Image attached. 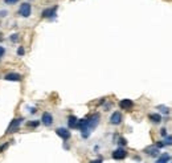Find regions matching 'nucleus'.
<instances>
[{
  "mask_svg": "<svg viewBox=\"0 0 172 163\" xmlns=\"http://www.w3.org/2000/svg\"><path fill=\"white\" fill-rule=\"evenodd\" d=\"M19 39H20V37H19L17 33H13V35H11V37H9V40H11V41H12V42L19 41Z\"/></svg>",
  "mask_w": 172,
  "mask_h": 163,
  "instance_id": "f3484780",
  "label": "nucleus"
},
{
  "mask_svg": "<svg viewBox=\"0 0 172 163\" xmlns=\"http://www.w3.org/2000/svg\"><path fill=\"white\" fill-rule=\"evenodd\" d=\"M122 122V114L119 111H114L110 117V124L111 125H119Z\"/></svg>",
  "mask_w": 172,
  "mask_h": 163,
  "instance_id": "1a4fd4ad",
  "label": "nucleus"
},
{
  "mask_svg": "<svg viewBox=\"0 0 172 163\" xmlns=\"http://www.w3.org/2000/svg\"><path fill=\"white\" fill-rule=\"evenodd\" d=\"M24 121V118H15L11 121L9 126H8V129L5 130V134H11V133H15L16 130H19V127H20L21 122Z\"/></svg>",
  "mask_w": 172,
  "mask_h": 163,
  "instance_id": "f257e3e1",
  "label": "nucleus"
},
{
  "mask_svg": "<svg viewBox=\"0 0 172 163\" xmlns=\"http://www.w3.org/2000/svg\"><path fill=\"white\" fill-rule=\"evenodd\" d=\"M19 13L22 18H29L30 13H32V7H30L29 3H22L20 8H19Z\"/></svg>",
  "mask_w": 172,
  "mask_h": 163,
  "instance_id": "f03ea898",
  "label": "nucleus"
},
{
  "mask_svg": "<svg viewBox=\"0 0 172 163\" xmlns=\"http://www.w3.org/2000/svg\"><path fill=\"white\" fill-rule=\"evenodd\" d=\"M111 156L114 159H117V161H122V159H125L126 156H127V153H126L125 148L119 147V148H117L115 151H112V155Z\"/></svg>",
  "mask_w": 172,
  "mask_h": 163,
  "instance_id": "20e7f679",
  "label": "nucleus"
},
{
  "mask_svg": "<svg viewBox=\"0 0 172 163\" xmlns=\"http://www.w3.org/2000/svg\"><path fill=\"white\" fill-rule=\"evenodd\" d=\"M163 143H164V146H172V135L165 137V139L163 141Z\"/></svg>",
  "mask_w": 172,
  "mask_h": 163,
  "instance_id": "2eb2a0df",
  "label": "nucleus"
},
{
  "mask_svg": "<svg viewBox=\"0 0 172 163\" xmlns=\"http://www.w3.org/2000/svg\"><path fill=\"white\" fill-rule=\"evenodd\" d=\"M157 109H159V110H162V113H164V114H168V113H170V109L165 107V106H163V105L157 106Z\"/></svg>",
  "mask_w": 172,
  "mask_h": 163,
  "instance_id": "a211bd4d",
  "label": "nucleus"
},
{
  "mask_svg": "<svg viewBox=\"0 0 172 163\" xmlns=\"http://www.w3.org/2000/svg\"><path fill=\"white\" fill-rule=\"evenodd\" d=\"M56 11H57V5L52 8H46L43 11V18L45 19H54L56 18Z\"/></svg>",
  "mask_w": 172,
  "mask_h": 163,
  "instance_id": "39448f33",
  "label": "nucleus"
},
{
  "mask_svg": "<svg viewBox=\"0 0 172 163\" xmlns=\"http://www.w3.org/2000/svg\"><path fill=\"white\" fill-rule=\"evenodd\" d=\"M148 118H150V121H152L154 124H159V122H162V115L157 113H152L148 115Z\"/></svg>",
  "mask_w": 172,
  "mask_h": 163,
  "instance_id": "ddd939ff",
  "label": "nucleus"
},
{
  "mask_svg": "<svg viewBox=\"0 0 172 163\" xmlns=\"http://www.w3.org/2000/svg\"><path fill=\"white\" fill-rule=\"evenodd\" d=\"M118 143H119L120 146H126L127 145V141H126L125 138H119V142H118Z\"/></svg>",
  "mask_w": 172,
  "mask_h": 163,
  "instance_id": "aec40b11",
  "label": "nucleus"
},
{
  "mask_svg": "<svg viewBox=\"0 0 172 163\" xmlns=\"http://www.w3.org/2000/svg\"><path fill=\"white\" fill-rule=\"evenodd\" d=\"M160 134H162L163 137H167V130H165V129H162V130H160Z\"/></svg>",
  "mask_w": 172,
  "mask_h": 163,
  "instance_id": "b1692460",
  "label": "nucleus"
},
{
  "mask_svg": "<svg viewBox=\"0 0 172 163\" xmlns=\"http://www.w3.org/2000/svg\"><path fill=\"white\" fill-rule=\"evenodd\" d=\"M4 53H5V49L3 47H0V58H1L3 56H4Z\"/></svg>",
  "mask_w": 172,
  "mask_h": 163,
  "instance_id": "4be33fe9",
  "label": "nucleus"
},
{
  "mask_svg": "<svg viewBox=\"0 0 172 163\" xmlns=\"http://www.w3.org/2000/svg\"><path fill=\"white\" fill-rule=\"evenodd\" d=\"M16 1H19V0H5L7 4H16Z\"/></svg>",
  "mask_w": 172,
  "mask_h": 163,
  "instance_id": "5701e85b",
  "label": "nucleus"
},
{
  "mask_svg": "<svg viewBox=\"0 0 172 163\" xmlns=\"http://www.w3.org/2000/svg\"><path fill=\"white\" fill-rule=\"evenodd\" d=\"M99 118H101L99 114L95 113V114H93L89 119H87V124H89V130H93V129H95V127L98 126V124H99Z\"/></svg>",
  "mask_w": 172,
  "mask_h": 163,
  "instance_id": "7ed1b4c3",
  "label": "nucleus"
},
{
  "mask_svg": "<svg viewBox=\"0 0 172 163\" xmlns=\"http://www.w3.org/2000/svg\"><path fill=\"white\" fill-rule=\"evenodd\" d=\"M168 161H171V155L170 154H163L160 158H157L156 163H168Z\"/></svg>",
  "mask_w": 172,
  "mask_h": 163,
  "instance_id": "4468645a",
  "label": "nucleus"
},
{
  "mask_svg": "<svg viewBox=\"0 0 172 163\" xmlns=\"http://www.w3.org/2000/svg\"><path fill=\"white\" fill-rule=\"evenodd\" d=\"M119 107L123 109V110H130V109L134 107V102H132V99H122V101H119Z\"/></svg>",
  "mask_w": 172,
  "mask_h": 163,
  "instance_id": "9d476101",
  "label": "nucleus"
},
{
  "mask_svg": "<svg viewBox=\"0 0 172 163\" xmlns=\"http://www.w3.org/2000/svg\"><path fill=\"white\" fill-rule=\"evenodd\" d=\"M4 80H7V81H13V82H20V81H22V76L19 73H8L4 76Z\"/></svg>",
  "mask_w": 172,
  "mask_h": 163,
  "instance_id": "0eeeda50",
  "label": "nucleus"
},
{
  "mask_svg": "<svg viewBox=\"0 0 172 163\" xmlns=\"http://www.w3.org/2000/svg\"><path fill=\"white\" fill-rule=\"evenodd\" d=\"M90 163H102V159H97V161H93V162H90Z\"/></svg>",
  "mask_w": 172,
  "mask_h": 163,
  "instance_id": "a878e982",
  "label": "nucleus"
},
{
  "mask_svg": "<svg viewBox=\"0 0 172 163\" xmlns=\"http://www.w3.org/2000/svg\"><path fill=\"white\" fill-rule=\"evenodd\" d=\"M77 122H78L77 117L70 115L69 118H67V126H69L70 129H75V127H77Z\"/></svg>",
  "mask_w": 172,
  "mask_h": 163,
  "instance_id": "f8f14e48",
  "label": "nucleus"
},
{
  "mask_svg": "<svg viewBox=\"0 0 172 163\" xmlns=\"http://www.w3.org/2000/svg\"><path fill=\"white\" fill-rule=\"evenodd\" d=\"M0 16H7V11H1V12H0Z\"/></svg>",
  "mask_w": 172,
  "mask_h": 163,
  "instance_id": "393cba45",
  "label": "nucleus"
},
{
  "mask_svg": "<svg viewBox=\"0 0 172 163\" xmlns=\"http://www.w3.org/2000/svg\"><path fill=\"white\" fill-rule=\"evenodd\" d=\"M41 122H43L45 126H52L53 125V115L50 113H48V111H45L43 114V117H41Z\"/></svg>",
  "mask_w": 172,
  "mask_h": 163,
  "instance_id": "6e6552de",
  "label": "nucleus"
},
{
  "mask_svg": "<svg viewBox=\"0 0 172 163\" xmlns=\"http://www.w3.org/2000/svg\"><path fill=\"white\" fill-rule=\"evenodd\" d=\"M56 134H57L58 137H61V138L64 139V141H67V139L70 138V131L67 130V129H65V127H58L57 130H56Z\"/></svg>",
  "mask_w": 172,
  "mask_h": 163,
  "instance_id": "423d86ee",
  "label": "nucleus"
},
{
  "mask_svg": "<svg viewBox=\"0 0 172 163\" xmlns=\"http://www.w3.org/2000/svg\"><path fill=\"white\" fill-rule=\"evenodd\" d=\"M24 53H25V49L22 47H19V49H17V54L19 56H24Z\"/></svg>",
  "mask_w": 172,
  "mask_h": 163,
  "instance_id": "6ab92c4d",
  "label": "nucleus"
},
{
  "mask_svg": "<svg viewBox=\"0 0 172 163\" xmlns=\"http://www.w3.org/2000/svg\"><path fill=\"white\" fill-rule=\"evenodd\" d=\"M38 125H40V121H30L27 124V126L28 127H37Z\"/></svg>",
  "mask_w": 172,
  "mask_h": 163,
  "instance_id": "dca6fc26",
  "label": "nucleus"
},
{
  "mask_svg": "<svg viewBox=\"0 0 172 163\" xmlns=\"http://www.w3.org/2000/svg\"><path fill=\"white\" fill-rule=\"evenodd\" d=\"M8 145H9V143H3L1 146H0V153H1L3 150H5V148L8 147Z\"/></svg>",
  "mask_w": 172,
  "mask_h": 163,
  "instance_id": "412c9836",
  "label": "nucleus"
},
{
  "mask_svg": "<svg viewBox=\"0 0 172 163\" xmlns=\"http://www.w3.org/2000/svg\"><path fill=\"white\" fill-rule=\"evenodd\" d=\"M144 151L151 156H156L157 154H159V148H157L156 146H148V147H146Z\"/></svg>",
  "mask_w": 172,
  "mask_h": 163,
  "instance_id": "9b49d317",
  "label": "nucleus"
}]
</instances>
